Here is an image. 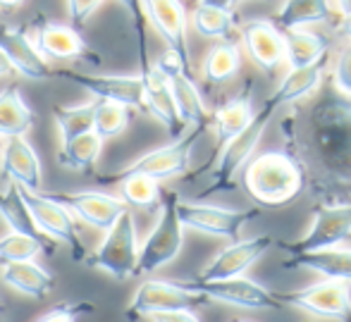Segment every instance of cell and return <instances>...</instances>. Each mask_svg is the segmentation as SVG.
<instances>
[{"mask_svg":"<svg viewBox=\"0 0 351 322\" xmlns=\"http://www.w3.org/2000/svg\"><path fill=\"white\" fill-rule=\"evenodd\" d=\"M299 103L282 122L289 156L320 203L351 201V96L320 84Z\"/></svg>","mask_w":351,"mask_h":322,"instance_id":"1","label":"cell"},{"mask_svg":"<svg viewBox=\"0 0 351 322\" xmlns=\"http://www.w3.org/2000/svg\"><path fill=\"white\" fill-rule=\"evenodd\" d=\"M306 177L287 151H268L249 160L244 189L261 208H285L299 198Z\"/></svg>","mask_w":351,"mask_h":322,"instance_id":"2","label":"cell"},{"mask_svg":"<svg viewBox=\"0 0 351 322\" xmlns=\"http://www.w3.org/2000/svg\"><path fill=\"white\" fill-rule=\"evenodd\" d=\"M275 112H278V106L268 98V101L263 103V108H261L258 112H254L249 125L241 129L237 136H232L230 141L217 151V158L213 160L215 167H213V175H210V186L206 189V196L234 189L232 182L239 175L241 167L249 165L251 156H254L256 146H258L261 138H263L265 129H268Z\"/></svg>","mask_w":351,"mask_h":322,"instance_id":"3","label":"cell"},{"mask_svg":"<svg viewBox=\"0 0 351 322\" xmlns=\"http://www.w3.org/2000/svg\"><path fill=\"white\" fill-rule=\"evenodd\" d=\"M177 193H165L160 201V215H158L156 227L139 249V260H136V275H153L170 265L180 256L184 246V227L177 217Z\"/></svg>","mask_w":351,"mask_h":322,"instance_id":"4","label":"cell"},{"mask_svg":"<svg viewBox=\"0 0 351 322\" xmlns=\"http://www.w3.org/2000/svg\"><path fill=\"white\" fill-rule=\"evenodd\" d=\"M351 234V201L318 203L311 212V225L296 241L280 244L289 256L313 253V251L337 249Z\"/></svg>","mask_w":351,"mask_h":322,"instance_id":"5","label":"cell"},{"mask_svg":"<svg viewBox=\"0 0 351 322\" xmlns=\"http://www.w3.org/2000/svg\"><path fill=\"white\" fill-rule=\"evenodd\" d=\"M136 260H139L136 222H134V215L127 210L117 217L115 225L106 232L103 244L84 262H88L93 270L108 272V275L115 277V280L125 282L136 275Z\"/></svg>","mask_w":351,"mask_h":322,"instance_id":"6","label":"cell"},{"mask_svg":"<svg viewBox=\"0 0 351 322\" xmlns=\"http://www.w3.org/2000/svg\"><path fill=\"white\" fill-rule=\"evenodd\" d=\"M210 301L194 289L189 282H165V280H146L134 291L125 315L127 320L151 318L156 313H172V310H196L208 306Z\"/></svg>","mask_w":351,"mask_h":322,"instance_id":"7","label":"cell"},{"mask_svg":"<svg viewBox=\"0 0 351 322\" xmlns=\"http://www.w3.org/2000/svg\"><path fill=\"white\" fill-rule=\"evenodd\" d=\"M261 215L258 208L249 210H230V208L208 206V203L182 201L177 198V217H180L184 230H194L208 236H220V239H239L241 230L249 220H256Z\"/></svg>","mask_w":351,"mask_h":322,"instance_id":"8","label":"cell"},{"mask_svg":"<svg viewBox=\"0 0 351 322\" xmlns=\"http://www.w3.org/2000/svg\"><path fill=\"white\" fill-rule=\"evenodd\" d=\"M278 299L282 306L299 308L308 315L351 322V291L349 284H342V282L325 280L318 284L304 286V289L278 291Z\"/></svg>","mask_w":351,"mask_h":322,"instance_id":"9","label":"cell"},{"mask_svg":"<svg viewBox=\"0 0 351 322\" xmlns=\"http://www.w3.org/2000/svg\"><path fill=\"white\" fill-rule=\"evenodd\" d=\"M156 69L165 77V82L170 84V91H172V98H175V108H177V115H180L182 125L191 127V129H208L206 103L199 93V86L194 84L191 69L172 51H165L158 58Z\"/></svg>","mask_w":351,"mask_h":322,"instance_id":"10","label":"cell"},{"mask_svg":"<svg viewBox=\"0 0 351 322\" xmlns=\"http://www.w3.org/2000/svg\"><path fill=\"white\" fill-rule=\"evenodd\" d=\"M19 196H22L24 206L29 208V212H32V220L36 225V230L43 236H48L51 241H58V244H65L77 262L86 260V249H84L82 239H79L74 217L60 203L48 198L46 193H32L27 189H19Z\"/></svg>","mask_w":351,"mask_h":322,"instance_id":"11","label":"cell"},{"mask_svg":"<svg viewBox=\"0 0 351 322\" xmlns=\"http://www.w3.org/2000/svg\"><path fill=\"white\" fill-rule=\"evenodd\" d=\"M199 294H204L208 301L234 306L244 310H280L285 306L280 304L278 291L268 289L265 284L249 277H232V280H217V282H189Z\"/></svg>","mask_w":351,"mask_h":322,"instance_id":"12","label":"cell"},{"mask_svg":"<svg viewBox=\"0 0 351 322\" xmlns=\"http://www.w3.org/2000/svg\"><path fill=\"white\" fill-rule=\"evenodd\" d=\"M204 132L206 129H191L186 136H180L172 143H167V146L156 148V151L141 156L139 160H134L117 177L141 175V177H148V179L162 182V179H172V177L184 175L191 165V151H194L196 141H199Z\"/></svg>","mask_w":351,"mask_h":322,"instance_id":"13","label":"cell"},{"mask_svg":"<svg viewBox=\"0 0 351 322\" xmlns=\"http://www.w3.org/2000/svg\"><path fill=\"white\" fill-rule=\"evenodd\" d=\"M273 236L261 234L251 236V239H234L227 249H222L208 265L201 270L196 277L199 282H217V280H232V277H241L251 270L254 262L273 249Z\"/></svg>","mask_w":351,"mask_h":322,"instance_id":"14","label":"cell"},{"mask_svg":"<svg viewBox=\"0 0 351 322\" xmlns=\"http://www.w3.org/2000/svg\"><path fill=\"white\" fill-rule=\"evenodd\" d=\"M43 193V191H41ZM56 203H60L72 217H79L84 225L93 230L108 232L117 222L122 212H127V206L122 198L108 196L101 191H67V193H46Z\"/></svg>","mask_w":351,"mask_h":322,"instance_id":"15","label":"cell"},{"mask_svg":"<svg viewBox=\"0 0 351 322\" xmlns=\"http://www.w3.org/2000/svg\"><path fill=\"white\" fill-rule=\"evenodd\" d=\"M58 79L82 86L84 91L93 93L98 101H110L125 108L143 110V82L141 77H106V74H86L77 69H53Z\"/></svg>","mask_w":351,"mask_h":322,"instance_id":"16","label":"cell"},{"mask_svg":"<svg viewBox=\"0 0 351 322\" xmlns=\"http://www.w3.org/2000/svg\"><path fill=\"white\" fill-rule=\"evenodd\" d=\"M141 10L158 36L165 41L167 51L175 53L191 69L189 43H186V10L182 0H141Z\"/></svg>","mask_w":351,"mask_h":322,"instance_id":"17","label":"cell"},{"mask_svg":"<svg viewBox=\"0 0 351 322\" xmlns=\"http://www.w3.org/2000/svg\"><path fill=\"white\" fill-rule=\"evenodd\" d=\"M0 177L12 179V184H17L19 189L41 193L43 167L34 146L27 141V136L5 138L3 156H0Z\"/></svg>","mask_w":351,"mask_h":322,"instance_id":"18","label":"cell"},{"mask_svg":"<svg viewBox=\"0 0 351 322\" xmlns=\"http://www.w3.org/2000/svg\"><path fill=\"white\" fill-rule=\"evenodd\" d=\"M239 32L246 55L265 74H273L280 67V62H285L282 32H278V27L273 22H268V19H249V22L241 24Z\"/></svg>","mask_w":351,"mask_h":322,"instance_id":"19","label":"cell"},{"mask_svg":"<svg viewBox=\"0 0 351 322\" xmlns=\"http://www.w3.org/2000/svg\"><path fill=\"white\" fill-rule=\"evenodd\" d=\"M141 82H143V110H148L162 127L167 129L172 138H180L184 132L180 115H177L175 98H172L170 84L165 82L156 64L141 62Z\"/></svg>","mask_w":351,"mask_h":322,"instance_id":"20","label":"cell"},{"mask_svg":"<svg viewBox=\"0 0 351 322\" xmlns=\"http://www.w3.org/2000/svg\"><path fill=\"white\" fill-rule=\"evenodd\" d=\"M0 51L10 60L14 72L22 74V77L34 79V82H46V79L56 77L53 67L36 51V46L29 41V36L22 29L0 27Z\"/></svg>","mask_w":351,"mask_h":322,"instance_id":"21","label":"cell"},{"mask_svg":"<svg viewBox=\"0 0 351 322\" xmlns=\"http://www.w3.org/2000/svg\"><path fill=\"white\" fill-rule=\"evenodd\" d=\"M36 51L46 60H91L86 41L77 29L51 22L36 29Z\"/></svg>","mask_w":351,"mask_h":322,"instance_id":"22","label":"cell"},{"mask_svg":"<svg viewBox=\"0 0 351 322\" xmlns=\"http://www.w3.org/2000/svg\"><path fill=\"white\" fill-rule=\"evenodd\" d=\"M0 280L12 289H17L19 294L32 296V299H46L56 284L51 272L34 260L0 262Z\"/></svg>","mask_w":351,"mask_h":322,"instance_id":"23","label":"cell"},{"mask_svg":"<svg viewBox=\"0 0 351 322\" xmlns=\"http://www.w3.org/2000/svg\"><path fill=\"white\" fill-rule=\"evenodd\" d=\"M287 267H304L315 275L325 277V280L342 282V284H351V249H325L313 251V253H299L289 256L285 262Z\"/></svg>","mask_w":351,"mask_h":322,"instance_id":"24","label":"cell"},{"mask_svg":"<svg viewBox=\"0 0 351 322\" xmlns=\"http://www.w3.org/2000/svg\"><path fill=\"white\" fill-rule=\"evenodd\" d=\"M325 67H328V58L308 64L301 69H289L285 79L280 82V86L275 88V93L270 96V101L278 108L282 106H294V103L308 98L313 91H318V86L323 84Z\"/></svg>","mask_w":351,"mask_h":322,"instance_id":"25","label":"cell"},{"mask_svg":"<svg viewBox=\"0 0 351 322\" xmlns=\"http://www.w3.org/2000/svg\"><path fill=\"white\" fill-rule=\"evenodd\" d=\"M251 96H254V86H251V82H249L244 86V91H239L234 98H230L225 106L215 110V115H213V127H215V136H217V151L251 122V117H254Z\"/></svg>","mask_w":351,"mask_h":322,"instance_id":"26","label":"cell"},{"mask_svg":"<svg viewBox=\"0 0 351 322\" xmlns=\"http://www.w3.org/2000/svg\"><path fill=\"white\" fill-rule=\"evenodd\" d=\"M282 43H285V62L289 64V69L308 67L328 58L330 53V41L323 34L304 32V29L282 32Z\"/></svg>","mask_w":351,"mask_h":322,"instance_id":"27","label":"cell"},{"mask_svg":"<svg viewBox=\"0 0 351 322\" xmlns=\"http://www.w3.org/2000/svg\"><path fill=\"white\" fill-rule=\"evenodd\" d=\"M335 14L330 0H285V5L275 14V27L278 32L301 29L306 24L330 22Z\"/></svg>","mask_w":351,"mask_h":322,"instance_id":"28","label":"cell"},{"mask_svg":"<svg viewBox=\"0 0 351 322\" xmlns=\"http://www.w3.org/2000/svg\"><path fill=\"white\" fill-rule=\"evenodd\" d=\"M36 115L24 103L17 86H8L0 93V138L27 136L32 132Z\"/></svg>","mask_w":351,"mask_h":322,"instance_id":"29","label":"cell"},{"mask_svg":"<svg viewBox=\"0 0 351 322\" xmlns=\"http://www.w3.org/2000/svg\"><path fill=\"white\" fill-rule=\"evenodd\" d=\"M101 151H103V138L98 136V134L88 132V134H82V136L72 138V141L62 143V148L58 151V162H60L65 170L88 172L96 165Z\"/></svg>","mask_w":351,"mask_h":322,"instance_id":"30","label":"cell"},{"mask_svg":"<svg viewBox=\"0 0 351 322\" xmlns=\"http://www.w3.org/2000/svg\"><path fill=\"white\" fill-rule=\"evenodd\" d=\"M0 217L5 220V225L10 227V232L14 234H27V236H36V239H43L46 236L36 230L32 220V212L24 206L22 196H19V186L10 184L5 191H0Z\"/></svg>","mask_w":351,"mask_h":322,"instance_id":"31","label":"cell"},{"mask_svg":"<svg viewBox=\"0 0 351 322\" xmlns=\"http://www.w3.org/2000/svg\"><path fill=\"white\" fill-rule=\"evenodd\" d=\"M120 184V198L125 201V206L139 208V210H156L160 208L162 193L156 179H148L141 175H130V177H117Z\"/></svg>","mask_w":351,"mask_h":322,"instance_id":"32","label":"cell"},{"mask_svg":"<svg viewBox=\"0 0 351 322\" xmlns=\"http://www.w3.org/2000/svg\"><path fill=\"white\" fill-rule=\"evenodd\" d=\"M241 53L232 41H220L217 46L210 48L204 62V77L210 84H225L239 72Z\"/></svg>","mask_w":351,"mask_h":322,"instance_id":"33","label":"cell"},{"mask_svg":"<svg viewBox=\"0 0 351 322\" xmlns=\"http://www.w3.org/2000/svg\"><path fill=\"white\" fill-rule=\"evenodd\" d=\"M194 29L204 38H222V41H227L232 36V32H234V14H232V10L196 5Z\"/></svg>","mask_w":351,"mask_h":322,"instance_id":"34","label":"cell"},{"mask_svg":"<svg viewBox=\"0 0 351 322\" xmlns=\"http://www.w3.org/2000/svg\"><path fill=\"white\" fill-rule=\"evenodd\" d=\"M130 108L117 106L110 101H96L93 103V134L106 141V138H115L130 127Z\"/></svg>","mask_w":351,"mask_h":322,"instance_id":"35","label":"cell"},{"mask_svg":"<svg viewBox=\"0 0 351 322\" xmlns=\"http://www.w3.org/2000/svg\"><path fill=\"white\" fill-rule=\"evenodd\" d=\"M53 120L60 129L62 143L72 141V138L82 136V134L93 132V103L77 108H53Z\"/></svg>","mask_w":351,"mask_h":322,"instance_id":"36","label":"cell"},{"mask_svg":"<svg viewBox=\"0 0 351 322\" xmlns=\"http://www.w3.org/2000/svg\"><path fill=\"white\" fill-rule=\"evenodd\" d=\"M51 246L43 239L27 234H14L10 232L8 236L0 239V262H19V260H34L38 253H48Z\"/></svg>","mask_w":351,"mask_h":322,"instance_id":"37","label":"cell"},{"mask_svg":"<svg viewBox=\"0 0 351 322\" xmlns=\"http://www.w3.org/2000/svg\"><path fill=\"white\" fill-rule=\"evenodd\" d=\"M93 310H96V306L88 301H62V304L53 306L51 310H46L36 322H77Z\"/></svg>","mask_w":351,"mask_h":322,"instance_id":"38","label":"cell"},{"mask_svg":"<svg viewBox=\"0 0 351 322\" xmlns=\"http://www.w3.org/2000/svg\"><path fill=\"white\" fill-rule=\"evenodd\" d=\"M332 86L337 91H342L344 96H351V43L339 53L332 74Z\"/></svg>","mask_w":351,"mask_h":322,"instance_id":"39","label":"cell"},{"mask_svg":"<svg viewBox=\"0 0 351 322\" xmlns=\"http://www.w3.org/2000/svg\"><path fill=\"white\" fill-rule=\"evenodd\" d=\"M101 3L103 0H67V14H70L72 29L86 24Z\"/></svg>","mask_w":351,"mask_h":322,"instance_id":"40","label":"cell"},{"mask_svg":"<svg viewBox=\"0 0 351 322\" xmlns=\"http://www.w3.org/2000/svg\"><path fill=\"white\" fill-rule=\"evenodd\" d=\"M153 322H201L194 310H172V313H156L151 315Z\"/></svg>","mask_w":351,"mask_h":322,"instance_id":"41","label":"cell"},{"mask_svg":"<svg viewBox=\"0 0 351 322\" xmlns=\"http://www.w3.org/2000/svg\"><path fill=\"white\" fill-rule=\"evenodd\" d=\"M117 3L122 5V8L127 10V14H130V19L134 22V27H143V10H141V0H117Z\"/></svg>","mask_w":351,"mask_h":322,"instance_id":"42","label":"cell"},{"mask_svg":"<svg viewBox=\"0 0 351 322\" xmlns=\"http://www.w3.org/2000/svg\"><path fill=\"white\" fill-rule=\"evenodd\" d=\"M237 0H199V5H210V8H220V10H232Z\"/></svg>","mask_w":351,"mask_h":322,"instance_id":"43","label":"cell"},{"mask_svg":"<svg viewBox=\"0 0 351 322\" xmlns=\"http://www.w3.org/2000/svg\"><path fill=\"white\" fill-rule=\"evenodd\" d=\"M12 72H14L12 64H10V60L3 55V51H0V77H10Z\"/></svg>","mask_w":351,"mask_h":322,"instance_id":"44","label":"cell"},{"mask_svg":"<svg viewBox=\"0 0 351 322\" xmlns=\"http://www.w3.org/2000/svg\"><path fill=\"white\" fill-rule=\"evenodd\" d=\"M27 0H0V8L5 10H14V8H22Z\"/></svg>","mask_w":351,"mask_h":322,"instance_id":"45","label":"cell"},{"mask_svg":"<svg viewBox=\"0 0 351 322\" xmlns=\"http://www.w3.org/2000/svg\"><path fill=\"white\" fill-rule=\"evenodd\" d=\"M337 10L342 17H347V14H351V0H337Z\"/></svg>","mask_w":351,"mask_h":322,"instance_id":"46","label":"cell"},{"mask_svg":"<svg viewBox=\"0 0 351 322\" xmlns=\"http://www.w3.org/2000/svg\"><path fill=\"white\" fill-rule=\"evenodd\" d=\"M342 32L344 36L351 38V14H347V17H342Z\"/></svg>","mask_w":351,"mask_h":322,"instance_id":"47","label":"cell"},{"mask_svg":"<svg viewBox=\"0 0 351 322\" xmlns=\"http://www.w3.org/2000/svg\"><path fill=\"white\" fill-rule=\"evenodd\" d=\"M0 313H3V304H0Z\"/></svg>","mask_w":351,"mask_h":322,"instance_id":"48","label":"cell"},{"mask_svg":"<svg viewBox=\"0 0 351 322\" xmlns=\"http://www.w3.org/2000/svg\"><path fill=\"white\" fill-rule=\"evenodd\" d=\"M234 322H246V320H234Z\"/></svg>","mask_w":351,"mask_h":322,"instance_id":"49","label":"cell"}]
</instances>
